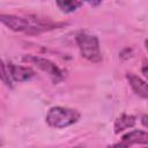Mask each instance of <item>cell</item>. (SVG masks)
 I'll list each match as a JSON object with an SVG mask.
<instances>
[{"mask_svg":"<svg viewBox=\"0 0 148 148\" xmlns=\"http://www.w3.org/2000/svg\"><path fill=\"white\" fill-rule=\"evenodd\" d=\"M135 125V117L132 114H126L123 113L120 117H118L114 120V125H113V130L116 134H119L120 132L131 128Z\"/></svg>","mask_w":148,"mask_h":148,"instance_id":"obj_8","label":"cell"},{"mask_svg":"<svg viewBox=\"0 0 148 148\" xmlns=\"http://www.w3.org/2000/svg\"><path fill=\"white\" fill-rule=\"evenodd\" d=\"M76 43L79 45L80 53L84 59L94 64H97L102 60L99 42L97 36L86 31H81L76 35Z\"/></svg>","mask_w":148,"mask_h":148,"instance_id":"obj_3","label":"cell"},{"mask_svg":"<svg viewBox=\"0 0 148 148\" xmlns=\"http://www.w3.org/2000/svg\"><path fill=\"white\" fill-rule=\"evenodd\" d=\"M56 1H57L58 8L65 14L73 13L77 8L81 7V1L80 0H56Z\"/></svg>","mask_w":148,"mask_h":148,"instance_id":"obj_9","label":"cell"},{"mask_svg":"<svg viewBox=\"0 0 148 148\" xmlns=\"http://www.w3.org/2000/svg\"><path fill=\"white\" fill-rule=\"evenodd\" d=\"M133 145H148V132L139 131V130L128 132L121 138V142H119L114 146L130 147Z\"/></svg>","mask_w":148,"mask_h":148,"instance_id":"obj_5","label":"cell"},{"mask_svg":"<svg viewBox=\"0 0 148 148\" xmlns=\"http://www.w3.org/2000/svg\"><path fill=\"white\" fill-rule=\"evenodd\" d=\"M8 68L10 72V75L13 77V80L15 82H24L30 80L34 75L35 72L30 68V67H25V66H18V65H14V64H8Z\"/></svg>","mask_w":148,"mask_h":148,"instance_id":"obj_7","label":"cell"},{"mask_svg":"<svg viewBox=\"0 0 148 148\" xmlns=\"http://www.w3.org/2000/svg\"><path fill=\"white\" fill-rule=\"evenodd\" d=\"M1 80L2 82L9 87V88H13L14 84H13V77L10 75V72H9V68H8V65L5 64V61L1 62Z\"/></svg>","mask_w":148,"mask_h":148,"instance_id":"obj_10","label":"cell"},{"mask_svg":"<svg viewBox=\"0 0 148 148\" xmlns=\"http://www.w3.org/2000/svg\"><path fill=\"white\" fill-rule=\"evenodd\" d=\"M141 72H142V74H143V76L148 80V65H146V66H143L142 68H141Z\"/></svg>","mask_w":148,"mask_h":148,"instance_id":"obj_12","label":"cell"},{"mask_svg":"<svg viewBox=\"0 0 148 148\" xmlns=\"http://www.w3.org/2000/svg\"><path fill=\"white\" fill-rule=\"evenodd\" d=\"M0 21L2 24H5L7 28H9L13 31H20L25 32L29 35H36L43 31L57 29L64 25V23H57L52 22L51 20H44L39 17H21L16 15L10 14H1Z\"/></svg>","mask_w":148,"mask_h":148,"instance_id":"obj_1","label":"cell"},{"mask_svg":"<svg viewBox=\"0 0 148 148\" xmlns=\"http://www.w3.org/2000/svg\"><path fill=\"white\" fill-rule=\"evenodd\" d=\"M83 1H86V2H88V3H90V5H98V3L102 2L103 0H83Z\"/></svg>","mask_w":148,"mask_h":148,"instance_id":"obj_13","label":"cell"},{"mask_svg":"<svg viewBox=\"0 0 148 148\" xmlns=\"http://www.w3.org/2000/svg\"><path fill=\"white\" fill-rule=\"evenodd\" d=\"M126 77L131 88L138 96L142 98H148V83L145 80H142L141 77H139L133 73H127Z\"/></svg>","mask_w":148,"mask_h":148,"instance_id":"obj_6","label":"cell"},{"mask_svg":"<svg viewBox=\"0 0 148 148\" xmlns=\"http://www.w3.org/2000/svg\"><path fill=\"white\" fill-rule=\"evenodd\" d=\"M141 124H142L145 127L148 128V114H145V116L141 117Z\"/></svg>","mask_w":148,"mask_h":148,"instance_id":"obj_11","label":"cell"},{"mask_svg":"<svg viewBox=\"0 0 148 148\" xmlns=\"http://www.w3.org/2000/svg\"><path fill=\"white\" fill-rule=\"evenodd\" d=\"M145 45H146V49H147V51H148V39L145 42Z\"/></svg>","mask_w":148,"mask_h":148,"instance_id":"obj_14","label":"cell"},{"mask_svg":"<svg viewBox=\"0 0 148 148\" xmlns=\"http://www.w3.org/2000/svg\"><path fill=\"white\" fill-rule=\"evenodd\" d=\"M22 60L24 62L28 64H32L35 65L37 68H39L42 72H44L45 74H47L52 81L54 83H58L59 81H61L65 77V73L51 60L39 57V56H32V54H25L22 57Z\"/></svg>","mask_w":148,"mask_h":148,"instance_id":"obj_4","label":"cell"},{"mask_svg":"<svg viewBox=\"0 0 148 148\" xmlns=\"http://www.w3.org/2000/svg\"><path fill=\"white\" fill-rule=\"evenodd\" d=\"M80 119V112L64 106H53L49 110L45 120L53 128H64L75 124Z\"/></svg>","mask_w":148,"mask_h":148,"instance_id":"obj_2","label":"cell"}]
</instances>
